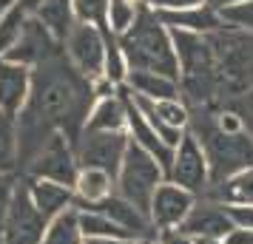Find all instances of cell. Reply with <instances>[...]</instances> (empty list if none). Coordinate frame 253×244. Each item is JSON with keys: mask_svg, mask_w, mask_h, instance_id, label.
<instances>
[{"mask_svg": "<svg viewBox=\"0 0 253 244\" xmlns=\"http://www.w3.org/2000/svg\"><path fill=\"white\" fill-rule=\"evenodd\" d=\"M117 40L131 71H154L179 82V57H176L173 35L148 3H142L137 23Z\"/></svg>", "mask_w": 253, "mask_h": 244, "instance_id": "1", "label": "cell"}, {"mask_svg": "<svg viewBox=\"0 0 253 244\" xmlns=\"http://www.w3.org/2000/svg\"><path fill=\"white\" fill-rule=\"evenodd\" d=\"M188 131L205 148V156H208V162H211V182L213 185L233 174H239V171L253 168V137L248 131H242V134H225V131L216 128L213 114H205L202 125L191 122Z\"/></svg>", "mask_w": 253, "mask_h": 244, "instance_id": "2", "label": "cell"}, {"mask_svg": "<svg viewBox=\"0 0 253 244\" xmlns=\"http://www.w3.org/2000/svg\"><path fill=\"white\" fill-rule=\"evenodd\" d=\"M208 37L216 54L222 100H239L242 94L253 91V32L222 29Z\"/></svg>", "mask_w": 253, "mask_h": 244, "instance_id": "3", "label": "cell"}, {"mask_svg": "<svg viewBox=\"0 0 253 244\" xmlns=\"http://www.w3.org/2000/svg\"><path fill=\"white\" fill-rule=\"evenodd\" d=\"M165 179H168L165 168L148 151H142L137 142H131L126 151V159H123V168L117 174V196L128 199L134 208L148 213L151 199Z\"/></svg>", "mask_w": 253, "mask_h": 244, "instance_id": "4", "label": "cell"}, {"mask_svg": "<svg viewBox=\"0 0 253 244\" xmlns=\"http://www.w3.org/2000/svg\"><path fill=\"white\" fill-rule=\"evenodd\" d=\"M48 224L51 221L32 202L26 179H20L17 187H14V196H12V205H9V213H6V221H3V230H0V244H43Z\"/></svg>", "mask_w": 253, "mask_h": 244, "instance_id": "5", "label": "cell"}, {"mask_svg": "<svg viewBox=\"0 0 253 244\" xmlns=\"http://www.w3.org/2000/svg\"><path fill=\"white\" fill-rule=\"evenodd\" d=\"M131 145L128 131H114V134H105V131H83L80 142H77V162L80 168H94V171H105L117 179L126 151Z\"/></svg>", "mask_w": 253, "mask_h": 244, "instance_id": "6", "label": "cell"}, {"mask_svg": "<svg viewBox=\"0 0 253 244\" xmlns=\"http://www.w3.org/2000/svg\"><path fill=\"white\" fill-rule=\"evenodd\" d=\"M168 182L191 190L196 196H205L211 190V185H213L211 182V162L205 156V148H202V142L196 139L191 131L185 134L182 142L173 151V162L168 168Z\"/></svg>", "mask_w": 253, "mask_h": 244, "instance_id": "7", "label": "cell"}, {"mask_svg": "<svg viewBox=\"0 0 253 244\" xmlns=\"http://www.w3.org/2000/svg\"><path fill=\"white\" fill-rule=\"evenodd\" d=\"M29 176L32 179H46V182H57V185L74 187L77 176H80V162H77L74 145L63 134H54L40 148V153L29 162Z\"/></svg>", "mask_w": 253, "mask_h": 244, "instance_id": "8", "label": "cell"}, {"mask_svg": "<svg viewBox=\"0 0 253 244\" xmlns=\"http://www.w3.org/2000/svg\"><path fill=\"white\" fill-rule=\"evenodd\" d=\"M105 32L100 26H91V23H83L77 20L74 29H71V35L66 37V43H63V51H66V57L74 69L80 71L85 80H97V77H103V66H105Z\"/></svg>", "mask_w": 253, "mask_h": 244, "instance_id": "9", "label": "cell"}, {"mask_svg": "<svg viewBox=\"0 0 253 244\" xmlns=\"http://www.w3.org/2000/svg\"><path fill=\"white\" fill-rule=\"evenodd\" d=\"M199 196L185 190V187L173 185V182H162L157 187V193L151 199V210H148V219L154 224V230H171V227H182L191 210L196 208Z\"/></svg>", "mask_w": 253, "mask_h": 244, "instance_id": "10", "label": "cell"}, {"mask_svg": "<svg viewBox=\"0 0 253 244\" xmlns=\"http://www.w3.org/2000/svg\"><path fill=\"white\" fill-rule=\"evenodd\" d=\"M57 51H60V43L51 37V32L37 20L35 14H29L20 40L14 43L12 51H9L3 60L17 63V66H26V69H37L40 63H46L48 57H54Z\"/></svg>", "mask_w": 253, "mask_h": 244, "instance_id": "11", "label": "cell"}, {"mask_svg": "<svg viewBox=\"0 0 253 244\" xmlns=\"http://www.w3.org/2000/svg\"><path fill=\"white\" fill-rule=\"evenodd\" d=\"M182 230L191 233L194 239H228V233L233 230V221H230L228 208L222 202L199 196L196 208L191 210L188 221L182 224Z\"/></svg>", "mask_w": 253, "mask_h": 244, "instance_id": "12", "label": "cell"}, {"mask_svg": "<svg viewBox=\"0 0 253 244\" xmlns=\"http://www.w3.org/2000/svg\"><path fill=\"white\" fill-rule=\"evenodd\" d=\"M32 97V69L0 60V111L20 116Z\"/></svg>", "mask_w": 253, "mask_h": 244, "instance_id": "13", "label": "cell"}, {"mask_svg": "<svg viewBox=\"0 0 253 244\" xmlns=\"http://www.w3.org/2000/svg\"><path fill=\"white\" fill-rule=\"evenodd\" d=\"M88 210H100V213H105L111 221H117L123 230L137 242V239H151V236H157L154 233V224H151V219H148V213H142L139 208H134L128 199H123V196H108L105 202H100V205H94V208H88Z\"/></svg>", "mask_w": 253, "mask_h": 244, "instance_id": "14", "label": "cell"}, {"mask_svg": "<svg viewBox=\"0 0 253 244\" xmlns=\"http://www.w3.org/2000/svg\"><path fill=\"white\" fill-rule=\"evenodd\" d=\"M160 20L168 29H179V32H194V35H216L228 26L222 23L219 9L213 3L205 6H194V9H182V12H157Z\"/></svg>", "mask_w": 253, "mask_h": 244, "instance_id": "15", "label": "cell"}, {"mask_svg": "<svg viewBox=\"0 0 253 244\" xmlns=\"http://www.w3.org/2000/svg\"><path fill=\"white\" fill-rule=\"evenodd\" d=\"M26 185H29V193H32L35 208L48 221H54L66 210L74 208V187L57 185V182H46V179H32V176H26Z\"/></svg>", "mask_w": 253, "mask_h": 244, "instance_id": "16", "label": "cell"}, {"mask_svg": "<svg viewBox=\"0 0 253 244\" xmlns=\"http://www.w3.org/2000/svg\"><path fill=\"white\" fill-rule=\"evenodd\" d=\"M117 193V179L105 171H94V168H80V176L74 182V208L88 210L94 205L105 202L108 196Z\"/></svg>", "mask_w": 253, "mask_h": 244, "instance_id": "17", "label": "cell"}, {"mask_svg": "<svg viewBox=\"0 0 253 244\" xmlns=\"http://www.w3.org/2000/svg\"><path fill=\"white\" fill-rule=\"evenodd\" d=\"M137 97H145L151 103L160 100H182V88L179 82L165 77V74H154V71H131L126 82Z\"/></svg>", "mask_w": 253, "mask_h": 244, "instance_id": "18", "label": "cell"}, {"mask_svg": "<svg viewBox=\"0 0 253 244\" xmlns=\"http://www.w3.org/2000/svg\"><path fill=\"white\" fill-rule=\"evenodd\" d=\"M35 17L46 26L48 32H51V37L63 46L66 37L71 35V29H74V23H77L74 0H43L35 9Z\"/></svg>", "mask_w": 253, "mask_h": 244, "instance_id": "19", "label": "cell"}, {"mask_svg": "<svg viewBox=\"0 0 253 244\" xmlns=\"http://www.w3.org/2000/svg\"><path fill=\"white\" fill-rule=\"evenodd\" d=\"M205 196L213 202H222V205H253V168L211 185Z\"/></svg>", "mask_w": 253, "mask_h": 244, "instance_id": "20", "label": "cell"}, {"mask_svg": "<svg viewBox=\"0 0 253 244\" xmlns=\"http://www.w3.org/2000/svg\"><path fill=\"white\" fill-rule=\"evenodd\" d=\"M128 128V114H126V103L123 97H108V100H97L88 114L85 131H105V134H114V131H126Z\"/></svg>", "mask_w": 253, "mask_h": 244, "instance_id": "21", "label": "cell"}, {"mask_svg": "<svg viewBox=\"0 0 253 244\" xmlns=\"http://www.w3.org/2000/svg\"><path fill=\"white\" fill-rule=\"evenodd\" d=\"M17 165H20L17 116L0 111V174H14Z\"/></svg>", "mask_w": 253, "mask_h": 244, "instance_id": "22", "label": "cell"}, {"mask_svg": "<svg viewBox=\"0 0 253 244\" xmlns=\"http://www.w3.org/2000/svg\"><path fill=\"white\" fill-rule=\"evenodd\" d=\"M26 20H29V9H26L20 0H17L14 6H9V9L0 12V60L6 57V54L12 51V46L20 40Z\"/></svg>", "mask_w": 253, "mask_h": 244, "instance_id": "23", "label": "cell"}, {"mask_svg": "<svg viewBox=\"0 0 253 244\" xmlns=\"http://www.w3.org/2000/svg\"><path fill=\"white\" fill-rule=\"evenodd\" d=\"M80 230L85 239H123V242H134L117 221H111L100 210H80Z\"/></svg>", "mask_w": 253, "mask_h": 244, "instance_id": "24", "label": "cell"}, {"mask_svg": "<svg viewBox=\"0 0 253 244\" xmlns=\"http://www.w3.org/2000/svg\"><path fill=\"white\" fill-rule=\"evenodd\" d=\"M83 242H85V236L80 230V210L77 208L57 216L48 224L46 239H43V244H83Z\"/></svg>", "mask_w": 253, "mask_h": 244, "instance_id": "25", "label": "cell"}, {"mask_svg": "<svg viewBox=\"0 0 253 244\" xmlns=\"http://www.w3.org/2000/svg\"><path fill=\"white\" fill-rule=\"evenodd\" d=\"M105 66H103V77L105 80H111L117 85V88H123L128 82V74H131V69H128V60L126 54H123V48H120V40H117L111 32H105Z\"/></svg>", "mask_w": 253, "mask_h": 244, "instance_id": "26", "label": "cell"}, {"mask_svg": "<svg viewBox=\"0 0 253 244\" xmlns=\"http://www.w3.org/2000/svg\"><path fill=\"white\" fill-rule=\"evenodd\" d=\"M145 0H111L108 3V32L114 37H123L137 23L139 9H142Z\"/></svg>", "mask_w": 253, "mask_h": 244, "instance_id": "27", "label": "cell"}, {"mask_svg": "<svg viewBox=\"0 0 253 244\" xmlns=\"http://www.w3.org/2000/svg\"><path fill=\"white\" fill-rule=\"evenodd\" d=\"M219 17L228 29L236 32H253V0L245 3H230V6H219Z\"/></svg>", "mask_w": 253, "mask_h": 244, "instance_id": "28", "label": "cell"}, {"mask_svg": "<svg viewBox=\"0 0 253 244\" xmlns=\"http://www.w3.org/2000/svg\"><path fill=\"white\" fill-rule=\"evenodd\" d=\"M108 3L111 0H74V14L83 23L100 26L103 32H108Z\"/></svg>", "mask_w": 253, "mask_h": 244, "instance_id": "29", "label": "cell"}, {"mask_svg": "<svg viewBox=\"0 0 253 244\" xmlns=\"http://www.w3.org/2000/svg\"><path fill=\"white\" fill-rule=\"evenodd\" d=\"M17 182L20 179H14V174H0V230H3V221H6V213H9Z\"/></svg>", "mask_w": 253, "mask_h": 244, "instance_id": "30", "label": "cell"}, {"mask_svg": "<svg viewBox=\"0 0 253 244\" xmlns=\"http://www.w3.org/2000/svg\"><path fill=\"white\" fill-rule=\"evenodd\" d=\"M233 227L239 230H253V205H225Z\"/></svg>", "mask_w": 253, "mask_h": 244, "instance_id": "31", "label": "cell"}, {"mask_svg": "<svg viewBox=\"0 0 253 244\" xmlns=\"http://www.w3.org/2000/svg\"><path fill=\"white\" fill-rule=\"evenodd\" d=\"M154 12H182V9H194V6H205L211 0H145Z\"/></svg>", "mask_w": 253, "mask_h": 244, "instance_id": "32", "label": "cell"}, {"mask_svg": "<svg viewBox=\"0 0 253 244\" xmlns=\"http://www.w3.org/2000/svg\"><path fill=\"white\" fill-rule=\"evenodd\" d=\"M230 108H233V111L242 116V122H245V131H248V134L253 137V91L242 94L239 100H233V103H230Z\"/></svg>", "mask_w": 253, "mask_h": 244, "instance_id": "33", "label": "cell"}, {"mask_svg": "<svg viewBox=\"0 0 253 244\" xmlns=\"http://www.w3.org/2000/svg\"><path fill=\"white\" fill-rule=\"evenodd\" d=\"M154 242L157 244H196V239L191 233H185L182 227H171V230H157Z\"/></svg>", "mask_w": 253, "mask_h": 244, "instance_id": "34", "label": "cell"}, {"mask_svg": "<svg viewBox=\"0 0 253 244\" xmlns=\"http://www.w3.org/2000/svg\"><path fill=\"white\" fill-rule=\"evenodd\" d=\"M225 244H253V230H239V227H233V230L228 233Z\"/></svg>", "mask_w": 253, "mask_h": 244, "instance_id": "35", "label": "cell"}, {"mask_svg": "<svg viewBox=\"0 0 253 244\" xmlns=\"http://www.w3.org/2000/svg\"><path fill=\"white\" fill-rule=\"evenodd\" d=\"M83 244H131V242H123V239H85Z\"/></svg>", "mask_w": 253, "mask_h": 244, "instance_id": "36", "label": "cell"}, {"mask_svg": "<svg viewBox=\"0 0 253 244\" xmlns=\"http://www.w3.org/2000/svg\"><path fill=\"white\" fill-rule=\"evenodd\" d=\"M211 3H213V6H230V3H245V0H211Z\"/></svg>", "mask_w": 253, "mask_h": 244, "instance_id": "37", "label": "cell"}, {"mask_svg": "<svg viewBox=\"0 0 253 244\" xmlns=\"http://www.w3.org/2000/svg\"><path fill=\"white\" fill-rule=\"evenodd\" d=\"M196 244H225V239H196Z\"/></svg>", "mask_w": 253, "mask_h": 244, "instance_id": "38", "label": "cell"}, {"mask_svg": "<svg viewBox=\"0 0 253 244\" xmlns=\"http://www.w3.org/2000/svg\"><path fill=\"white\" fill-rule=\"evenodd\" d=\"M17 0H0V9H9V6H14Z\"/></svg>", "mask_w": 253, "mask_h": 244, "instance_id": "39", "label": "cell"}, {"mask_svg": "<svg viewBox=\"0 0 253 244\" xmlns=\"http://www.w3.org/2000/svg\"><path fill=\"white\" fill-rule=\"evenodd\" d=\"M131 244H154V239H137V242H131Z\"/></svg>", "mask_w": 253, "mask_h": 244, "instance_id": "40", "label": "cell"}, {"mask_svg": "<svg viewBox=\"0 0 253 244\" xmlns=\"http://www.w3.org/2000/svg\"><path fill=\"white\" fill-rule=\"evenodd\" d=\"M154 244H157V242H154Z\"/></svg>", "mask_w": 253, "mask_h": 244, "instance_id": "41", "label": "cell"}]
</instances>
